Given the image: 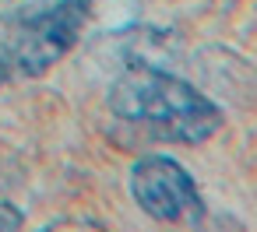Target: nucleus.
I'll return each instance as SVG.
<instances>
[{
    "instance_id": "f257e3e1",
    "label": "nucleus",
    "mask_w": 257,
    "mask_h": 232,
    "mask_svg": "<svg viewBox=\"0 0 257 232\" xmlns=\"http://www.w3.org/2000/svg\"><path fill=\"white\" fill-rule=\"evenodd\" d=\"M109 106L116 116L148 127L162 141L180 144L208 141L222 127V109L208 95L148 64H138L116 78V85L109 88Z\"/></svg>"
},
{
    "instance_id": "f03ea898",
    "label": "nucleus",
    "mask_w": 257,
    "mask_h": 232,
    "mask_svg": "<svg viewBox=\"0 0 257 232\" xmlns=\"http://www.w3.org/2000/svg\"><path fill=\"white\" fill-rule=\"evenodd\" d=\"M88 18V0H60V4L32 15L0 53L8 74H43L53 67L81 36Z\"/></svg>"
},
{
    "instance_id": "7ed1b4c3",
    "label": "nucleus",
    "mask_w": 257,
    "mask_h": 232,
    "mask_svg": "<svg viewBox=\"0 0 257 232\" xmlns=\"http://www.w3.org/2000/svg\"><path fill=\"white\" fill-rule=\"evenodd\" d=\"M131 193L145 214L155 221H176V225H194L204 214L197 183L190 172L166 155H148L134 162L131 169Z\"/></svg>"
},
{
    "instance_id": "20e7f679",
    "label": "nucleus",
    "mask_w": 257,
    "mask_h": 232,
    "mask_svg": "<svg viewBox=\"0 0 257 232\" xmlns=\"http://www.w3.org/2000/svg\"><path fill=\"white\" fill-rule=\"evenodd\" d=\"M18 225H22V214L8 200H0V228H18Z\"/></svg>"
}]
</instances>
